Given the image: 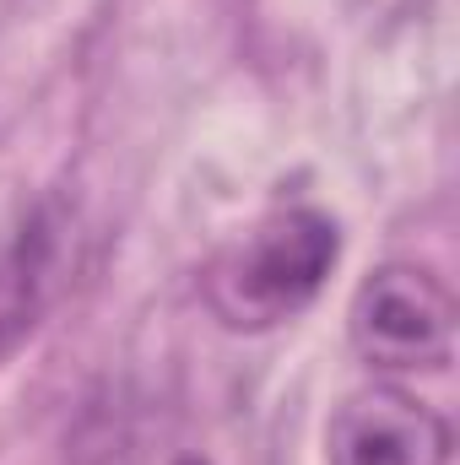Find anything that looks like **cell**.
<instances>
[{"label":"cell","mask_w":460,"mask_h":465,"mask_svg":"<svg viewBox=\"0 0 460 465\" xmlns=\"http://www.w3.org/2000/svg\"><path fill=\"white\" fill-rule=\"evenodd\" d=\"M450 422L390 384L346 395L325 433L331 465H450Z\"/></svg>","instance_id":"obj_4"},{"label":"cell","mask_w":460,"mask_h":465,"mask_svg":"<svg viewBox=\"0 0 460 465\" xmlns=\"http://www.w3.org/2000/svg\"><path fill=\"white\" fill-rule=\"evenodd\" d=\"M346 336L368 368L417 373L455 351V292L428 265H379L346 309Z\"/></svg>","instance_id":"obj_2"},{"label":"cell","mask_w":460,"mask_h":465,"mask_svg":"<svg viewBox=\"0 0 460 465\" xmlns=\"http://www.w3.org/2000/svg\"><path fill=\"white\" fill-rule=\"evenodd\" d=\"M71 243H76V212L49 195L27 206L0 232V362L44 325L60 287L71 282Z\"/></svg>","instance_id":"obj_3"},{"label":"cell","mask_w":460,"mask_h":465,"mask_svg":"<svg viewBox=\"0 0 460 465\" xmlns=\"http://www.w3.org/2000/svg\"><path fill=\"white\" fill-rule=\"evenodd\" d=\"M174 465H206V460H195V455H185V460H174Z\"/></svg>","instance_id":"obj_5"},{"label":"cell","mask_w":460,"mask_h":465,"mask_svg":"<svg viewBox=\"0 0 460 465\" xmlns=\"http://www.w3.org/2000/svg\"><path fill=\"white\" fill-rule=\"evenodd\" d=\"M336 260H342L336 223L315 206H287L223 243L201 276V292L228 331L260 336L304 314L320 298Z\"/></svg>","instance_id":"obj_1"}]
</instances>
